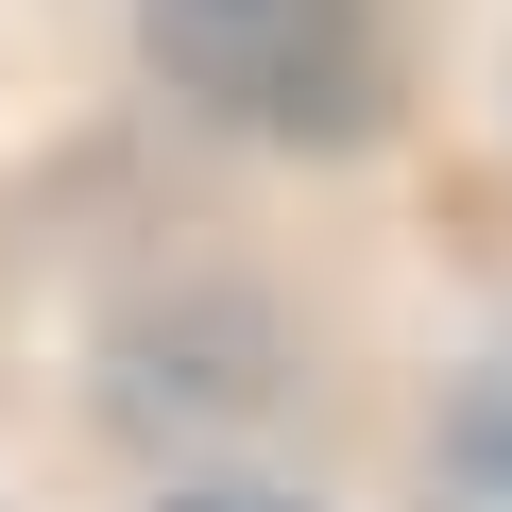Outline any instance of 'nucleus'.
<instances>
[{
	"label": "nucleus",
	"mask_w": 512,
	"mask_h": 512,
	"mask_svg": "<svg viewBox=\"0 0 512 512\" xmlns=\"http://www.w3.org/2000/svg\"><path fill=\"white\" fill-rule=\"evenodd\" d=\"M137 35L171 69V103L239 120V137H376L393 120V35L376 0H137Z\"/></svg>",
	"instance_id": "obj_1"
},
{
	"label": "nucleus",
	"mask_w": 512,
	"mask_h": 512,
	"mask_svg": "<svg viewBox=\"0 0 512 512\" xmlns=\"http://www.w3.org/2000/svg\"><path fill=\"white\" fill-rule=\"evenodd\" d=\"M171 512H291V495H171Z\"/></svg>",
	"instance_id": "obj_2"
}]
</instances>
